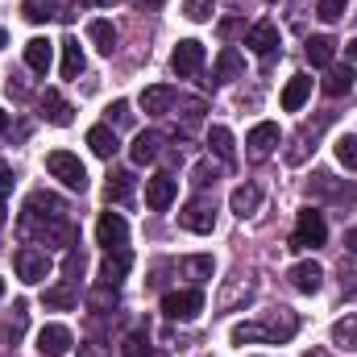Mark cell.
Listing matches in <instances>:
<instances>
[{
  "label": "cell",
  "instance_id": "cell-9",
  "mask_svg": "<svg viewBox=\"0 0 357 357\" xmlns=\"http://www.w3.org/2000/svg\"><path fill=\"white\" fill-rule=\"evenodd\" d=\"M245 146H250V158H254V162H266L270 154H274V146H278V125H274V121L254 125L250 137H245Z\"/></svg>",
  "mask_w": 357,
  "mask_h": 357
},
{
  "label": "cell",
  "instance_id": "cell-26",
  "mask_svg": "<svg viewBox=\"0 0 357 357\" xmlns=\"http://www.w3.org/2000/svg\"><path fill=\"white\" fill-rule=\"evenodd\" d=\"M175 100H178L175 88H146V91H142V108H146L150 116H162Z\"/></svg>",
  "mask_w": 357,
  "mask_h": 357
},
{
  "label": "cell",
  "instance_id": "cell-43",
  "mask_svg": "<svg viewBox=\"0 0 357 357\" xmlns=\"http://www.w3.org/2000/svg\"><path fill=\"white\" fill-rule=\"evenodd\" d=\"M79 357H108V349H104V345H84Z\"/></svg>",
  "mask_w": 357,
  "mask_h": 357
},
{
  "label": "cell",
  "instance_id": "cell-49",
  "mask_svg": "<svg viewBox=\"0 0 357 357\" xmlns=\"http://www.w3.org/2000/svg\"><path fill=\"white\" fill-rule=\"evenodd\" d=\"M96 4H121V0H96Z\"/></svg>",
  "mask_w": 357,
  "mask_h": 357
},
{
  "label": "cell",
  "instance_id": "cell-6",
  "mask_svg": "<svg viewBox=\"0 0 357 357\" xmlns=\"http://www.w3.org/2000/svg\"><path fill=\"white\" fill-rule=\"evenodd\" d=\"M204 67V46L195 42V38H187V42H178L175 54H171V71H175L178 79H191L195 71Z\"/></svg>",
  "mask_w": 357,
  "mask_h": 357
},
{
  "label": "cell",
  "instance_id": "cell-19",
  "mask_svg": "<svg viewBox=\"0 0 357 357\" xmlns=\"http://www.w3.org/2000/svg\"><path fill=\"white\" fill-rule=\"evenodd\" d=\"M42 116H46L50 125H71V121H75V108H71L59 91H46V96H42Z\"/></svg>",
  "mask_w": 357,
  "mask_h": 357
},
{
  "label": "cell",
  "instance_id": "cell-47",
  "mask_svg": "<svg viewBox=\"0 0 357 357\" xmlns=\"http://www.w3.org/2000/svg\"><path fill=\"white\" fill-rule=\"evenodd\" d=\"M0 229H4V199H0Z\"/></svg>",
  "mask_w": 357,
  "mask_h": 357
},
{
  "label": "cell",
  "instance_id": "cell-31",
  "mask_svg": "<svg viewBox=\"0 0 357 357\" xmlns=\"http://www.w3.org/2000/svg\"><path fill=\"white\" fill-rule=\"evenodd\" d=\"M42 303H46V307H59V312H67V307H75V303H79V295H75L71 287H50V291L42 295Z\"/></svg>",
  "mask_w": 357,
  "mask_h": 357
},
{
  "label": "cell",
  "instance_id": "cell-44",
  "mask_svg": "<svg viewBox=\"0 0 357 357\" xmlns=\"http://www.w3.org/2000/svg\"><path fill=\"white\" fill-rule=\"evenodd\" d=\"M345 250H354V254H357V229H349V233H345Z\"/></svg>",
  "mask_w": 357,
  "mask_h": 357
},
{
  "label": "cell",
  "instance_id": "cell-30",
  "mask_svg": "<svg viewBox=\"0 0 357 357\" xmlns=\"http://www.w3.org/2000/svg\"><path fill=\"white\" fill-rule=\"evenodd\" d=\"M84 71V50L75 38H63V79H75Z\"/></svg>",
  "mask_w": 357,
  "mask_h": 357
},
{
  "label": "cell",
  "instance_id": "cell-28",
  "mask_svg": "<svg viewBox=\"0 0 357 357\" xmlns=\"http://www.w3.org/2000/svg\"><path fill=\"white\" fill-rule=\"evenodd\" d=\"M324 96H345V91L354 88V71H349V63L345 67H328V75H324Z\"/></svg>",
  "mask_w": 357,
  "mask_h": 357
},
{
  "label": "cell",
  "instance_id": "cell-39",
  "mask_svg": "<svg viewBox=\"0 0 357 357\" xmlns=\"http://www.w3.org/2000/svg\"><path fill=\"white\" fill-rule=\"evenodd\" d=\"M108 121H116V125H129V121H133V112H129V104H125V100H116V104L108 108Z\"/></svg>",
  "mask_w": 357,
  "mask_h": 357
},
{
  "label": "cell",
  "instance_id": "cell-50",
  "mask_svg": "<svg viewBox=\"0 0 357 357\" xmlns=\"http://www.w3.org/2000/svg\"><path fill=\"white\" fill-rule=\"evenodd\" d=\"M0 299H4V278H0Z\"/></svg>",
  "mask_w": 357,
  "mask_h": 357
},
{
  "label": "cell",
  "instance_id": "cell-36",
  "mask_svg": "<svg viewBox=\"0 0 357 357\" xmlns=\"http://www.w3.org/2000/svg\"><path fill=\"white\" fill-rule=\"evenodd\" d=\"M345 8H349V0H320V4H316L320 21H341V17H345Z\"/></svg>",
  "mask_w": 357,
  "mask_h": 357
},
{
  "label": "cell",
  "instance_id": "cell-40",
  "mask_svg": "<svg viewBox=\"0 0 357 357\" xmlns=\"http://www.w3.org/2000/svg\"><path fill=\"white\" fill-rule=\"evenodd\" d=\"M8 191H13V171L8 162H0V199H8Z\"/></svg>",
  "mask_w": 357,
  "mask_h": 357
},
{
  "label": "cell",
  "instance_id": "cell-8",
  "mask_svg": "<svg viewBox=\"0 0 357 357\" xmlns=\"http://www.w3.org/2000/svg\"><path fill=\"white\" fill-rule=\"evenodd\" d=\"M13 266H17V278H21V282H42V278L50 274V258H46L42 250H17Z\"/></svg>",
  "mask_w": 357,
  "mask_h": 357
},
{
  "label": "cell",
  "instance_id": "cell-1",
  "mask_svg": "<svg viewBox=\"0 0 357 357\" xmlns=\"http://www.w3.org/2000/svg\"><path fill=\"white\" fill-rule=\"evenodd\" d=\"M299 333V316L295 312H274L266 320H250V324H237L233 328V345H254V341H270V345H282Z\"/></svg>",
  "mask_w": 357,
  "mask_h": 357
},
{
  "label": "cell",
  "instance_id": "cell-2",
  "mask_svg": "<svg viewBox=\"0 0 357 357\" xmlns=\"http://www.w3.org/2000/svg\"><path fill=\"white\" fill-rule=\"evenodd\" d=\"M46 171L59 178L67 191H84V187H88V171H84V162H79L75 154H67V150H50V154H46Z\"/></svg>",
  "mask_w": 357,
  "mask_h": 357
},
{
  "label": "cell",
  "instance_id": "cell-7",
  "mask_svg": "<svg viewBox=\"0 0 357 357\" xmlns=\"http://www.w3.org/2000/svg\"><path fill=\"white\" fill-rule=\"evenodd\" d=\"M178 225H183L187 233H212V229H216V212H212L208 199H191V204L178 212Z\"/></svg>",
  "mask_w": 357,
  "mask_h": 357
},
{
  "label": "cell",
  "instance_id": "cell-16",
  "mask_svg": "<svg viewBox=\"0 0 357 357\" xmlns=\"http://www.w3.org/2000/svg\"><path fill=\"white\" fill-rule=\"evenodd\" d=\"M25 328H29V307L17 299V303H13V316L0 320V337H4V345H17V341L25 337Z\"/></svg>",
  "mask_w": 357,
  "mask_h": 357
},
{
  "label": "cell",
  "instance_id": "cell-51",
  "mask_svg": "<svg viewBox=\"0 0 357 357\" xmlns=\"http://www.w3.org/2000/svg\"><path fill=\"white\" fill-rule=\"evenodd\" d=\"M270 4H274V0H270Z\"/></svg>",
  "mask_w": 357,
  "mask_h": 357
},
{
  "label": "cell",
  "instance_id": "cell-17",
  "mask_svg": "<svg viewBox=\"0 0 357 357\" xmlns=\"http://www.w3.org/2000/svg\"><path fill=\"white\" fill-rule=\"evenodd\" d=\"M307 63L312 67H333V59H337V38H328V33H316V38H307Z\"/></svg>",
  "mask_w": 357,
  "mask_h": 357
},
{
  "label": "cell",
  "instance_id": "cell-35",
  "mask_svg": "<svg viewBox=\"0 0 357 357\" xmlns=\"http://www.w3.org/2000/svg\"><path fill=\"white\" fill-rule=\"evenodd\" d=\"M183 17L187 21H208L212 17V0H183Z\"/></svg>",
  "mask_w": 357,
  "mask_h": 357
},
{
  "label": "cell",
  "instance_id": "cell-29",
  "mask_svg": "<svg viewBox=\"0 0 357 357\" xmlns=\"http://www.w3.org/2000/svg\"><path fill=\"white\" fill-rule=\"evenodd\" d=\"M104 195H108V204H129V195H133V175H129V171H116V175H108Z\"/></svg>",
  "mask_w": 357,
  "mask_h": 357
},
{
  "label": "cell",
  "instance_id": "cell-42",
  "mask_svg": "<svg viewBox=\"0 0 357 357\" xmlns=\"http://www.w3.org/2000/svg\"><path fill=\"white\" fill-rule=\"evenodd\" d=\"M88 303H91V307H108V303H116V295H108V291H96Z\"/></svg>",
  "mask_w": 357,
  "mask_h": 357
},
{
  "label": "cell",
  "instance_id": "cell-18",
  "mask_svg": "<svg viewBox=\"0 0 357 357\" xmlns=\"http://www.w3.org/2000/svg\"><path fill=\"white\" fill-rule=\"evenodd\" d=\"M50 54H54V46H50L46 38H29V42H25V67H29V71L46 75V71H50Z\"/></svg>",
  "mask_w": 357,
  "mask_h": 357
},
{
  "label": "cell",
  "instance_id": "cell-22",
  "mask_svg": "<svg viewBox=\"0 0 357 357\" xmlns=\"http://www.w3.org/2000/svg\"><path fill=\"white\" fill-rule=\"evenodd\" d=\"M129 154H133V162H137V167H146V162H154V158L162 154V137H158V133H137Z\"/></svg>",
  "mask_w": 357,
  "mask_h": 357
},
{
  "label": "cell",
  "instance_id": "cell-23",
  "mask_svg": "<svg viewBox=\"0 0 357 357\" xmlns=\"http://www.w3.org/2000/svg\"><path fill=\"white\" fill-rule=\"evenodd\" d=\"M88 38L96 42L100 54H112V50H116V29H112V21H104V17L88 21Z\"/></svg>",
  "mask_w": 357,
  "mask_h": 357
},
{
  "label": "cell",
  "instance_id": "cell-33",
  "mask_svg": "<svg viewBox=\"0 0 357 357\" xmlns=\"http://www.w3.org/2000/svg\"><path fill=\"white\" fill-rule=\"evenodd\" d=\"M121 354L125 357H154V349H150V337L146 333H129L125 345H121Z\"/></svg>",
  "mask_w": 357,
  "mask_h": 357
},
{
  "label": "cell",
  "instance_id": "cell-11",
  "mask_svg": "<svg viewBox=\"0 0 357 357\" xmlns=\"http://www.w3.org/2000/svg\"><path fill=\"white\" fill-rule=\"evenodd\" d=\"M287 282H291L299 295H316L320 282H324V266H320V262H299V266L287 270Z\"/></svg>",
  "mask_w": 357,
  "mask_h": 357
},
{
  "label": "cell",
  "instance_id": "cell-10",
  "mask_svg": "<svg viewBox=\"0 0 357 357\" xmlns=\"http://www.w3.org/2000/svg\"><path fill=\"white\" fill-rule=\"evenodd\" d=\"M175 195H178V183L171 175H154L146 183V208H154V212H167L175 204Z\"/></svg>",
  "mask_w": 357,
  "mask_h": 357
},
{
  "label": "cell",
  "instance_id": "cell-46",
  "mask_svg": "<svg viewBox=\"0 0 357 357\" xmlns=\"http://www.w3.org/2000/svg\"><path fill=\"white\" fill-rule=\"evenodd\" d=\"M4 129H8V112L0 108V133H4Z\"/></svg>",
  "mask_w": 357,
  "mask_h": 357
},
{
  "label": "cell",
  "instance_id": "cell-21",
  "mask_svg": "<svg viewBox=\"0 0 357 357\" xmlns=\"http://www.w3.org/2000/svg\"><path fill=\"white\" fill-rule=\"evenodd\" d=\"M241 67H245V63H241V54H237L233 46H225V50H220V59H216L212 84H229V79H237V75H241Z\"/></svg>",
  "mask_w": 357,
  "mask_h": 357
},
{
  "label": "cell",
  "instance_id": "cell-25",
  "mask_svg": "<svg viewBox=\"0 0 357 357\" xmlns=\"http://www.w3.org/2000/svg\"><path fill=\"white\" fill-rule=\"evenodd\" d=\"M208 146H212V154H216L220 162H237V146H233V133H229L225 125H212Z\"/></svg>",
  "mask_w": 357,
  "mask_h": 357
},
{
  "label": "cell",
  "instance_id": "cell-12",
  "mask_svg": "<svg viewBox=\"0 0 357 357\" xmlns=\"http://www.w3.org/2000/svg\"><path fill=\"white\" fill-rule=\"evenodd\" d=\"M71 349V328L67 324H46L38 333V354L42 357H63Z\"/></svg>",
  "mask_w": 357,
  "mask_h": 357
},
{
  "label": "cell",
  "instance_id": "cell-27",
  "mask_svg": "<svg viewBox=\"0 0 357 357\" xmlns=\"http://www.w3.org/2000/svg\"><path fill=\"white\" fill-rule=\"evenodd\" d=\"M333 345L345 354H357V316H345L333 324Z\"/></svg>",
  "mask_w": 357,
  "mask_h": 357
},
{
  "label": "cell",
  "instance_id": "cell-32",
  "mask_svg": "<svg viewBox=\"0 0 357 357\" xmlns=\"http://www.w3.org/2000/svg\"><path fill=\"white\" fill-rule=\"evenodd\" d=\"M337 162H341L345 171H357V133L337 137Z\"/></svg>",
  "mask_w": 357,
  "mask_h": 357
},
{
  "label": "cell",
  "instance_id": "cell-37",
  "mask_svg": "<svg viewBox=\"0 0 357 357\" xmlns=\"http://www.w3.org/2000/svg\"><path fill=\"white\" fill-rule=\"evenodd\" d=\"M25 17L29 21H50L54 17V4L50 0H25Z\"/></svg>",
  "mask_w": 357,
  "mask_h": 357
},
{
  "label": "cell",
  "instance_id": "cell-14",
  "mask_svg": "<svg viewBox=\"0 0 357 357\" xmlns=\"http://www.w3.org/2000/svg\"><path fill=\"white\" fill-rule=\"evenodd\" d=\"M129 270H133V254L129 250H108V258L100 266V278H104V287H116Z\"/></svg>",
  "mask_w": 357,
  "mask_h": 357
},
{
  "label": "cell",
  "instance_id": "cell-15",
  "mask_svg": "<svg viewBox=\"0 0 357 357\" xmlns=\"http://www.w3.org/2000/svg\"><path fill=\"white\" fill-rule=\"evenodd\" d=\"M229 208L245 220V216H254L258 208H262V187H254V183H241L233 195H229Z\"/></svg>",
  "mask_w": 357,
  "mask_h": 357
},
{
  "label": "cell",
  "instance_id": "cell-45",
  "mask_svg": "<svg viewBox=\"0 0 357 357\" xmlns=\"http://www.w3.org/2000/svg\"><path fill=\"white\" fill-rule=\"evenodd\" d=\"M345 59H357V38L349 42V46H345Z\"/></svg>",
  "mask_w": 357,
  "mask_h": 357
},
{
  "label": "cell",
  "instance_id": "cell-13",
  "mask_svg": "<svg viewBox=\"0 0 357 357\" xmlns=\"http://www.w3.org/2000/svg\"><path fill=\"white\" fill-rule=\"evenodd\" d=\"M245 46H250L254 54L270 59V54H274V46H278V25H274V21H258V25L245 33Z\"/></svg>",
  "mask_w": 357,
  "mask_h": 357
},
{
  "label": "cell",
  "instance_id": "cell-34",
  "mask_svg": "<svg viewBox=\"0 0 357 357\" xmlns=\"http://www.w3.org/2000/svg\"><path fill=\"white\" fill-rule=\"evenodd\" d=\"M178 266L187 270L191 278H212V270H216V262H212V258H183Z\"/></svg>",
  "mask_w": 357,
  "mask_h": 357
},
{
  "label": "cell",
  "instance_id": "cell-38",
  "mask_svg": "<svg viewBox=\"0 0 357 357\" xmlns=\"http://www.w3.org/2000/svg\"><path fill=\"white\" fill-rule=\"evenodd\" d=\"M191 183H195V187H208V183H216V167H212V162H199Z\"/></svg>",
  "mask_w": 357,
  "mask_h": 357
},
{
  "label": "cell",
  "instance_id": "cell-24",
  "mask_svg": "<svg viewBox=\"0 0 357 357\" xmlns=\"http://www.w3.org/2000/svg\"><path fill=\"white\" fill-rule=\"evenodd\" d=\"M88 146L96 158H112L116 154V133L108 129V125H91L88 129Z\"/></svg>",
  "mask_w": 357,
  "mask_h": 357
},
{
  "label": "cell",
  "instance_id": "cell-41",
  "mask_svg": "<svg viewBox=\"0 0 357 357\" xmlns=\"http://www.w3.org/2000/svg\"><path fill=\"white\" fill-rule=\"evenodd\" d=\"M67 274H71V278H75V274H84V254H75V250L67 254Z\"/></svg>",
  "mask_w": 357,
  "mask_h": 357
},
{
  "label": "cell",
  "instance_id": "cell-5",
  "mask_svg": "<svg viewBox=\"0 0 357 357\" xmlns=\"http://www.w3.org/2000/svg\"><path fill=\"white\" fill-rule=\"evenodd\" d=\"M96 241H100L104 250H125V245H129V225H125V216H121V212H104L100 225H96Z\"/></svg>",
  "mask_w": 357,
  "mask_h": 357
},
{
  "label": "cell",
  "instance_id": "cell-4",
  "mask_svg": "<svg viewBox=\"0 0 357 357\" xmlns=\"http://www.w3.org/2000/svg\"><path fill=\"white\" fill-rule=\"evenodd\" d=\"M162 312H167V320H195V316L204 312V291H199V287L171 291V295L162 299Z\"/></svg>",
  "mask_w": 357,
  "mask_h": 357
},
{
  "label": "cell",
  "instance_id": "cell-20",
  "mask_svg": "<svg viewBox=\"0 0 357 357\" xmlns=\"http://www.w3.org/2000/svg\"><path fill=\"white\" fill-rule=\"evenodd\" d=\"M312 96V75H291V84L282 88V108L287 112H299Z\"/></svg>",
  "mask_w": 357,
  "mask_h": 357
},
{
  "label": "cell",
  "instance_id": "cell-48",
  "mask_svg": "<svg viewBox=\"0 0 357 357\" xmlns=\"http://www.w3.org/2000/svg\"><path fill=\"white\" fill-rule=\"evenodd\" d=\"M4 42H8V33H4V29H0V46H4Z\"/></svg>",
  "mask_w": 357,
  "mask_h": 357
},
{
  "label": "cell",
  "instance_id": "cell-3",
  "mask_svg": "<svg viewBox=\"0 0 357 357\" xmlns=\"http://www.w3.org/2000/svg\"><path fill=\"white\" fill-rule=\"evenodd\" d=\"M324 237H328L324 216H320L316 208H307V212H299V225H295V233H291V250H320Z\"/></svg>",
  "mask_w": 357,
  "mask_h": 357
}]
</instances>
